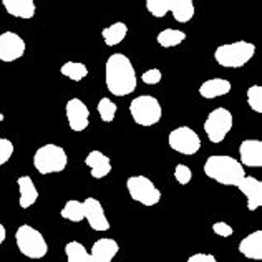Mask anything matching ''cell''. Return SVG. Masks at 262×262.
<instances>
[{
    "label": "cell",
    "instance_id": "8",
    "mask_svg": "<svg viewBox=\"0 0 262 262\" xmlns=\"http://www.w3.org/2000/svg\"><path fill=\"white\" fill-rule=\"evenodd\" d=\"M232 113L227 108L219 106L208 115V118L204 121V133L208 136L211 143H221L224 141L227 133L232 129Z\"/></svg>",
    "mask_w": 262,
    "mask_h": 262
},
{
    "label": "cell",
    "instance_id": "4",
    "mask_svg": "<svg viewBox=\"0 0 262 262\" xmlns=\"http://www.w3.org/2000/svg\"><path fill=\"white\" fill-rule=\"evenodd\" d=\"M68 164L65 149L58 144H43L33 155V166L40 174L61 173Z\"/></svg>",
    "mask_w": 262,
    "mask_h": 262
},
{
    "label": "cell",
    "instance_id": "33",
    "mask_svg": "<svg viewBox=\"0 0 262 262\" xmlns=\"http://www.w3.org/2000/svg\"><path fill=\"white\" fill-rule=\"evenodd\" d=\"M188 262H217V259L212 256V254L198 252V254H192L191 257H188Z\"/></svg>",
    "mask_w": 262,
    "mask_h": 262
},
{
    "label": "cell",
    "instance_id": "2",
    "mask_svg": "<svg viewBox=\"0 0 262 262\" xmlns=\"http://www.w3.org/2000/svg\"><path fill=\"white\" fill-rule=\"evenodd\" d=\"M204 174L223 186H237L246 176L244 166L236 158L227 155H212L204 163Z\"/></svg>",
    "mask_w": 262,
    "mask_h": 262
},
{
    "label": "cell",
    "instance_id": "7",
    "mask_svg": "<svg viewBox=\"0 0 262 262\" xmlns=\"http://www.w3.org/2000/svg\"><path fill=\"white\" fill-rule=\"evenodd\" d=\"M126 189L133 201L140 203L146 208L156 206L161 201V191L156 188L155 183L146 176H129L126 179Z\"/></svg>",
    "mask_w": 262,
    "mask_h": 262
},
{
    "label": "cell",
    "instance_id": "24",
    "mask_svg": "<svg viewBox=\"0 0 262 262\" xmlns=\"http://www.w3.org/2000/svg\"><path fill=\"white\" fill-rule=\"evenodd\" d=\"M65 254H67V262H93L90 252L78 241H70L65 246Z\"/></svg>",
    "mask_w": 262,
    "mask_h": 262
},
{
    "label": "cell",
    "instance_id": "31",
    "mask_svg": "<svg viewBox=\"0 0 262 262\" xmlns=\"http://www.w3.org/2000/svg\"><path fill=\"white\" fill-rule=\"evenodd\" d=\"M163 78V73L161 70H158V68H151V70H146L143 75H141V80L143 83L146 85H158Z\"/></svg>",
    "mask_w": 262,
    "mask_h": 262
},
{
    "label": "cell",
    "instance_id": "23",
    "mask_svg": "<svg viewBox=\"0 0 262 262\" xmlns=\"http://www.w3.org/2000/svg\"><path fill=\"white\" fill-rule=\"evenodd\" d=\"M186 40V33L183 30H176V29H164L158 33L156 42L160 43L163 48H173L181 45Z\"/></svg>",
    "mask_w": 262,
    "mask_h": 262
},
{
    "label": "cell",
    "instance_id": "1",
    "mask_svg": "<svg viewBox=\"0 0 262 262\" xmlns=\"http://www.w3.org/2000/svg\"><path fill=\"white\" fill-rule=\"evenodd\" d=\"M105 81L110 93L115 96H126L133 93L138 85L136 72L129 58L123 53L110 55L105 65Z\"/></svg>",
    "mask_w": 262,
    "mask_h": 262
},
{
    "label": "cell",
    "instance_id": "9",
    "mask_svg": "<svg viewBox=\"0 0 262 262\" xmlns=\"http://www.w3.org/2000/svg\"><path fill=\"white\" fill-rule=\"evenodd\" d=\"M168 143L171 149L184 156H192L201 149V140L196 131L189 126H179L171 131Z\"/></svg>",
    "mask_w": 262,
    "mask_h": 262
},
{
    "label": "cell",
    "instance_id": "14",
    "mask_svg": "<svg viewBox=\"0 0 262 262\" xmlns=\"http://www.w3.org/2000/svg\"><path fill=\"white\" fill-rule=\"evenodd\" d=\"M241 164L247 168L262 166V143L259 140H244L239 146Z\"/></svg>",
    "mask_w": 262,
    "mask_h": 262
},
{
    "label": "cell",
    "instance_id": "30",
    "mask_svg": "<svg viewBox=\"0 0 262 262\" xmlns=\"http://www.w3.org/2000/svg\"><path fill=\"white\" fill-rule=\"evenodd\" d=\"M13 155V143L7 138H0V166L5 164Z\"/></svg>",
    "mask_w": 262,
    "mask_h": 262
},
{
    "label": "cell",
    "instance_id": "34",
    "mask_svg": "<svg viewBox=\"0 0 262 262\" xmlns=\"http://www.w3.org/2000/svg\"><path fill=\"white\" fill-rule=\"evenodd\" d=\"M7 237V229H5V226L4 224H0V246H2V243L5 241Z\"/></svg>",
    "mask_w": 262,
    "mask_h": 262
},
{
    "label": "cell",
    "instance_id": "26",
    "mask_svg": "<svg viewBox=\"0 0 262 262\" xmlns=\"http://www.w3.org/2000/svg\"><path fill=\"white\" fill-rule=\"evenodd\" d=\"M60 72L63 77L70 78L72 81H81L88 77V68L81 61H67V63L61 65Z\"/></svg>",
    "mask_w": 262,
    "mask_h": 262
},
{
    "label": "cell",
    "instance_id": "18",
    "mask_svg": "<svg viewBox=\"0 0 262 262\" xmlns=\"http://www.w3.org/2000/svg\"><path fill=\"white\" fill-rule=\"evenodd\" d=\"M231 81L224 80V78H211L206 80L204 83L199 86V95L206 100H212V98H219V96H224L231 92Z\"/></svg>",
    "mask_w": 262,
    "mask_h": 262
},
{
    "label": "cell",
    "instance_id": "3",
    "mask_svg": "<svg viewBox=\"0 0 262 262\" xmlns=\"http://www.w3.org/2000/svg\"><path fill=\"white\" fill-rule=\"evenodd\" d=\"M256 55V45L239 40V42L219 45L214 52V60L224 68H241Z\"/></svg>",
    "mask_w": 262,
    "mask_h": 262
},
{
    "label": "cell",
    "instance_id": "27",
    "mask_svg": "<svg viewBox=\"0 0 262 262\" xmlns=\"http://www.w3.org/2000/svg\"><path fill=\"white\" fill-rule=\"evenodd\" d=\"M96 110H98L100 118H101L103 123H112L115 120V116H116V110H118V106H116L110 98L103 96V98L98 101V106H96Z\"/></svg>",
    "mask_w": 262,
    "mask_h": 262
},
{
    "label": "cell",
    "instance_id": "6",
    "mask_svg": "<svg viewBox=\"0 0 262 262\" xmlns=\"http://www.w3.org/2000/svg\"><path fill=\"white\" fill-rule=\"evenodd\" d=\"M129 115L136 125L155 126L163 116L161 103L151 95H141L129 103Z\"/></svg>",
    "mask_w": 262,
    "mask_h": 262
},
{
    "label": "cell",
    "instance_id": "25",
    "mask_svg": "<svg viewBox=\"0 0 262 262\" xmlns=\"http://www.w3.org/2000/svg\"><path fill=\"white\" fill-rule=\"evenodd\" d=\"M60 216L67 221H70V223H81V221L85 219L83 203L77 201V199H70V201H67L63 208H61Z\"/></svg>",
    "mask_w": 262,
    "mask_h": 262
},
{
    "label": "cell",
    "instance_id": "22",
    "mask_svg": "<svg viewBox=\"0 0 262 262\" xmlns=\"http://www.w3.org/2000/svg\"><path fill=\"white\" fill-rule=\"evenodd\" d=\"M126 35H128V25L123 22H115L101 30V37L108 47H115L121 43L126 38Z\"/></svg>",
    "mask_w": 262,
    "mask_h": 262
},
{
    "label": "cell",
    "instance_id": "13",
    "mask_svg": "<svg viewBox=\"0 0 262 262\" xmlns=\"http://www.w3.org/2000/svg\"><path fill=\"white\" fill-rule=\"evenodd\" d=\"M247 199V209L256 211L262 206V183L252 176H244L236 186Z\"/></svg>",
    "mask_w": 262,
    "mask_h": 262
},
{
    "label": "cell",
    "instance_id": "21",
    "mask_svg": "<svg viewBox=\"0 0 262 262\" xmlns=\"http://www.w3.org/2000/svg\"><path fill=\"white\" fill-rule=\"evenodd\" d=\"M169 13H173L176 22L188 24L194 17V4L192 0H169Z\"/></svg>",
    "mask_w": 262,
    "mask_h": 262
},
{
    "label": "cell",
    "instance_id": "28",
    "mask_svg": "<svg viewBox=\"0 0 262 262\" xmlns=\"http://www.w3.org/2000/svg\"><path fill=\"white\" fill-rule=\"evenodd\" d=\"M247 103L252 112L262 113V86L260 85H252L247 90Z\"/></svg>",
    "mask_w": 262,
    "mask_h": 262
},
{
    "label": "cell",
    "instance_id": "35",
    "mask_svg": "<svg viewBox=\"0 0 262 262\" xmlns=\"http://www.w3.org/2000/svg\"><path fill=\"white\" fill-rule=\"evenodd\" d=\"M4 118H5V116H4V113H2V112H0V123H2V121H4Z\"/></svg>",
    "mask_w": 262,
    "mask_h": 262
},
{
    "label": "cell",
    "instance_id": "10",
    "mask_svg": "<svg viewBox=\"0 0 262 262\" xmlns=\"http://www.w3.org/2000/svg\"><path fill=\"white\" fill-rule=\"evenodd\" d=\"M25 53L24 38L15 32H4L0 35V61L12 63L18 58H22Z\"/></svg>",
    "mask_w": 262,
    "mask_h": 262
},
{
    "label": "cell",
    "instance_id": "12",
    "mask_svg": "<svg viewBox=\"0 0 262 262\" xmlns=\"http://www.w3.org/2000/svg\"><path fill=\"white\" fill-rule=\"evenodd\" d=\"M83 212H85V219L88 221L90 227L93 231L98 232H105L110 229V221L105 216V211H103V206L96 198H86L83 201Z\"/></svg>",
    "mask_w": 262,
    "mask_h": 262
},
{
    "label": "cell",
    "instance_id": "5",
    "mask_svg": "<svg viewBox=\"0 0 262 262\" xmlns=\"http://www.w3.org/2000/svg\"><path fill=\"white\" fill-rule=\"evenodd\" d=\"M18 251L29 259H42L48 252V244L43 234L29 224H22L15 232Z\"/></svg>",
    "mask_w": 262,
    "mask_h": 262
},
{
    "label": "cell",
    "instance_id": "15",
    "mask_svg": "<svg viewBox=\"0 0 262 262\" xmlns=\"http://www.w3.org/2000/svg\"><path fill=\"white\" fill-rule=\"evenodd\" d=\"M120 246L115 239L110 237H101L98 241H95V244L90 251L93 262H112L115 256L118 254Z\"/></svg>",
    "mask_w": 262,
    "mask_h": 262
},
{
    "label": "cell",
    "instance_id": "16",
    "mask_svg": "<svg viewBox=\"0 0 262 262\" xmlns=\"http://www.w3.org/2000/svg\"><path fill=\"white\" fill-rule=\"evenodd\" d=\"M85 164L90 168V174L95 179H101L112 173V161L101 151L95 149L85 158Z\"/></svg>",
    "mask_w": 262,
    "mask_h": 262
},
{
    "label": "cell",
    "instance_id": "11",
    "mask_svg": "<svg viewBox=\"0 0 262 262\" xmlns=\"http://www.w3.org/2000/svg\"><path fill=\"white\" fill-rule=\"evenodd\" d=\"M65 113H67V120H68V126L73 131H85L90 125V110L80 98H72L68 100L67 106H65Z\"/></svg>",
    "mask_w": 262,
    "mask_h": 262
},
{
    "label": "cell",
    "instance_id": "19",
    "mask_svg": "<svg viewBox=\"0 0 262 262\" xmlns=\"http://www.w3.org/2000/svg\"><path fill=\"white\" fill-rule=\"evenodd\" d=\"M17 184H18V191H20V199H18L20 208L29 209L30 206L35 204L38 199V191L35 188V184H33L30 176H20L17 179Z\"/></svg>",
    "mask_w": 262,
    "mask_h": 262
},
{
    "label": "cell",
    "instance_id": "29",
    "mask_svg": "<svg viewBox=\"0 0 262 262\" xmlns=\"http://www.w3.org/2000/svg\"><path fill=\"white\" fill-rule=\"evenodd\" d=\"M174 178L181 186H186V184H189V181L192 179V171L186 166V164H178L174 168Z\"/></svg>",
    "mask_w": 262,
    "mask_h": 262
},
{
    "label": "cell",
    "instance_id": "20",
    "mask_svg": "<svg viewBox=\"0 0 262 262\" xmlns=\"http://www.w3.org/2000/svg\"><path fill=\"white\" fill-rule=\"evenodd\" d=\"M4 7L9 15L30 20L35 15V2L33 0H4Z\"/></svg>",
    "mask_w": 262,
    "mask_h": 262
},
{
    "label": "cell",
    "instance_id": "17",
    "mask_svg": "<svg viewBox=\"0 0 262 262\" xmlns=\"http://www.w3.org/2000/svg\"><path fill=\"white\" fill-rule=\"evenodd\" d=\"M239 252L251 260L262 259V231H254L239 243Z\"/></svg>",
    "mask_w": 262,
    "mask_h": 262
},
{
    "label": "cell",
    "instance_id": "32",
    "mask_svg": "<svg viewBox=\"0 0 262 262\" xmlns=\"http://www.w3.org/2000/svg\"><path fill=\"white\" fill-rule=\"evenodd\" d=\"M212 232L217 234L219 237H231L234 234V229L224 221H217V223L212 224Z\"/></svg>",
    "mask_w": 262,
    "mask_h": 262
}]
</instances>
